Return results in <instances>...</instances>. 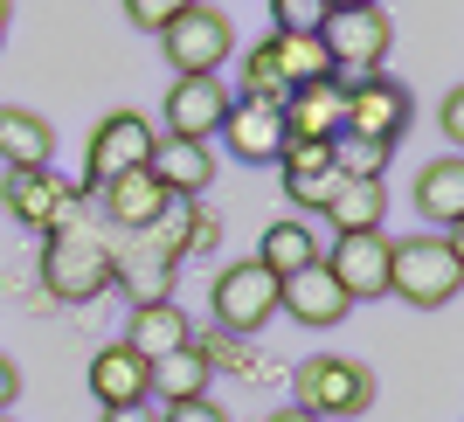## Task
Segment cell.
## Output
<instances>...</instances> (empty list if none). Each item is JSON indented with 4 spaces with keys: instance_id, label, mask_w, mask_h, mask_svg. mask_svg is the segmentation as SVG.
<instances>
[{
    "instance_id": "1",
    "label": "cell",
    "mask_w": 464,
    "mask_h": 422,
    "mask_svg": "<svg viewBox=\"0 0 464 422\" xmlns=\"http://www.w3.org/2000/svg\"><path fill=\"white\" fill-rule=\"evenodd\" d=\"M464 291V250L450 235H402L388 243V298H402L416 312H444Z\"/></svg>"
},
{
    "instance_id": "2",
    "label": "cell",
    "mask_w": 464,
    "mask_h": 422,
    "mask_svg": "<svg viewBox=\"0 0 464 422\" xmlns=\"http://www.w3.org/2000/svg\"><path fill=\"white\" fill-rule=\"evenodd\" d=\"M111 264H118V250L91 222H70V229L42 235V291H49L56 305H91V298H104Z\"/></svg>"
},
{
    "instance_id": "3",
    "label": "cell",
    "mask_w": 464,
    "mask_h": 422,
    "mask_svg": "<svg viewBox=\"0 0 464 422\" xmlns=\"http://www.w3.org/2000/svg\"><path fill=\"white\" fill-rule=\"evenodd\" d=\"M291 408H305V416H368L374 408V374L347 353H312L298 360L291 374Z\"/></svg>"
},
{
    "instance_id": "4",
    "label": "cell",
    "mask_w": 464,
    "mask_h": 422,
    "mask_svg": "<svg viewBox=\"0 0 464 422\" xmlns=\"http://www.w3.org/2000/svg\"><path fill=\"white\" fill-rule=\"evenodd\" d=\"M333 83L347 91V132L353 139H374V146H402L409 118H416V97H409L402 77H382V70H368V77H353V70H333Z\"/></svg>"
},
{
    "instance_id": "5",
    "label": "cell",
    "mask_w": 464,
    "mask_h": 422,
    "mask_svg": "<svg viewBox=\"0 0 464 422\" xmlns=\"http://www.w3.org/2000/svg\"><path fill=\"white\" fill-rule=\"evenodd\" d=\"M0 208L14 215L21 229H70L83 222V187H70L56 167H7V187H0Z\"/></svg>"
},
{
    "instance_id": "6",
    "label": "cell",
    "mask_w": 464,
    "mask_h": 422,
    "mask_svg": "<svg viewBox=\"0 0 464 422\" xmlns=\"http://www.w3.org/2000/svg\"><path fill=\"white\" fill-rule=\"evenodd\" d=\"M160 49L174 62V77H222V62H229V49H236V28H229L222 7L194 0L188 14H174L160 28Z\"/></svg>"
},
{
    "instance_id": "7",
    "label": "cell",
    "mask_w": 464,
    "mask_h": 422,
    "mask_svg": "<svg viewBox=\"0 0 464 422\" xmlns=\"http://www.w3.org/2000/svg\"><path fill=\"white\" fill-rule=\"evenodd\" d=\"M208 312H215V332H229V340H250L277 319V277L264 264H229L215 270V291H208Z\"/></svg>"
},
{
    "instance_id": "8",
    "label": "cell",
    "mask_w": 464,
    "mask_h": 422,
    "mask_svg": "<svg viewBox=\"0 0 464 422\" xmlns=\"http://www.w3.org/2000/svg\"><path fill=\"white\" fill-rule=\"evenodd\" d=\"M153 139L160 132H153V118H146V111H104V118H97V132H91V146H83V180H77V187L97 194L104 180L146 167V159H153Z\"/></svg>"
},
{
    "instance_id": "9",
    "label": "cell",
    "mask_w": 464,
    "mask_h": 422,
    "mask_svg": "<svg viewBox=\"0 0 464 422\" xmlns=\"http://www.w3.org/2000/svg\"><path fill=\"white\" fill-rule=\"evenodd\" d=\"M319 42H326L333 70L368 77V70H382V62H388V49H395V21L382 14V0H374V7H326Z\"/></svg>"
},
{
    "instance_id": "10",
    "label": "cell",
    "mask_w": 464,
    "mask_h": 422,
    "mask_svg": "<svg viewBox=\"0 0 464 422\" xmlns=\"http://www.w3.org/2000/svg\"><path fill=\"white\" fill-rule=\"evenodd\" d=\"M319 264L340 277L353 305L361 298H388V235L382 229H361V235H333V250H319Z\"/></svg>"
},
{
    "instance_id": "11",
    "label": "cell",
    "mask_w": 464,
    "mask_h": 422,
    "mask_svg": "<svg viewBox=\"0 0 464 422\" xmlns=\"http://www.w3.org/2000/svg\"><path fill=\"white\" fill-rule=\"evenodd\" d=\"M277 312L298 319V326H312V332H326V326H340L353 312V298L340 291V277H333L326 264H305V270H291L285 284H277Z\"/></svg>"
},
{
    "instance_id": "12",
    "label": "cell",
    "mask_w": 464,
    "mask_h": 422,
    "mask_svg": "<svg viewBox=\"0 0 464 422\" xmlns=\"http://www.w3.org/2000/svg\"><path fill=\"white\" fill-rule=\"evenodd\" d=\"M97 208H104V222H111V229H125V235H146L160 222V215L174 208V194L160 187L153 173L146 167H132V173H118V180H104V187L91 194Z\"/></svg>"
},
{
    "instance_id": "13",
    "label": "cell",
    "mask_w": 464,
    "mask_h": 422,
    "mask_svg": "<svg viewBox=\"0 0 464 422\" xmlns=\"http://www.w3.org/2000/svg\"><path fill=\"white\" fill-rule=\"evenodd\" d=\"M229 104H236V97H229L222 77H174V91H167V132L208 146V132H222Z\"/></svg>"
},
{
    "instance_id": "14",
    "label": "cell",
    "mask_w": 464,
    "mask_h": 422,
    "mask_svg": "<svg viewBox=\"0 0 464 422\" xmlns=\"http://www.w3.org/2000/svg\"><path fill=\"white\" fill-rule=\"evenodd\" d=\"M222 139L243 167H277L285 153V104H256V97H236L229 118H222Z\"/></svg>"
},
{
    "instance_id": "15",
    "label": "cell",
    "mask_w": 464,
    "mask_h": 422,
    "mask_svg": "<svg viewBox=\"0 0 464 422\" xmlns=\"http://www.w3.org/2000/svg\"><path fill=\"white\" fill-rule=\"evenodd\" d=\"M146 173H153V180L174 194V201H201V194L215 187V153L201 146V139L160 132V139H153V159H146Z\"/></svg>"
},
{
    "instance_id": "16",
    "label": "cell",
    "mask_w": 464,
    "mask_h": 422,
    "mask_svg": "<svg viewBox=\"0 0 464 422\" xmlns=\"http://www.w3.org/2000/svg\"><path fill=\"white\" fill-rule=\"evenodd\" d=\"M91 395H97L104 408L153 402V367H146L132 346L118 340V346H104V353H91Z\"/></svg>"
},
{
    "instance_id": "17",
    "label": "cell",
    "mask_w": 464,
    "mask_h": 422,
    "mask_svg": "<svg viewBox=\"0 0 464 422\" xmlns=\"http://www.w3.org/2000/svg\"><path fill=\"white\" fill-rule=\"evenodd\" d=\"M347 132V91L340 83H298L285 97V139H340Z\"/></svg>"
},
{
    "instance_id": "18",
    "label": "cell",
    "mask_w": 464,
    "mask_h": 422,
    "mask_svg": "<svg viewBox=\"0 0 464 422\" xmlns=\"http://www.w3.org/2000/svg\"><path fill=\"white\" fill-rule=\"evenodd\" d=\"M194 326H188V312L174 305V298H146V305H132V326H125V346H132L139 360L153 367L160 353H174V346H188Z\"/></svg>"
},
{
    "instance_id": "19",
    "label": "cell",
    "mask_w": 464,
    "mask_h": 422,
    "mask_svg": "<svg viewBox=\"0 0 464 422\" xmlns=\"http://www.w3.org/2000/svg\"><path fill=\"white\" fill-rule=\"evenodd\" d=\"M416 208H423V222H437V235H450L464 222V159L458 153L430 159L416 173Z\"/></svg>"
},
{
    "instance_id": "20",
    "label": "cell",
    "mask_w": 464,
    "mask_h": 422,
    "mask_svg": "<svg viewBox=\"0 0 464 422\" xmlns=\"http://www.w3.org/2000/svg\"><path fill=\"white\" fill-rule=\"evenodd\" d=\"M0 159L7 167H56V132L28 104H0Z\"/></svg>"
},
{
    "instance_id": "21",
    "label": "cell",
    "mask_w": 464,
    "mask_h": 422,
    "mask_svg": "<svg viewBox=\"0 0 464 422\" xmlns=\"http://www.w3.org/2000/svg\"><path fill=\"white\" fill-rule=\"evenodd\" d=\"M319 215L333 222V235L382 229V222H388V187H382V180H347V173H340V187H333V201Z\"/></svg>"
},
{
    "instance_id": "22",
    "label": "cell",
    "mask_w": 464,
    "mask_h": 422,
    "mask_svg": "<svg viewBox=\"0 0 464 422\" xmlns=\"http://www.w3.org/2000/svg\"><path fill=\"white\" fill-rule=\"evenodd\" d=\"M208 374H215V353L201 346H174V353H160L153 360V395L160 402H194V395H208Z\"/></svg>"
},
{
    "instance_id": "23",
    "label": "cell",
    "mask_w": 464,
    "mask_h": 422,
    "mask_svg": "<svg viewBox=\"0 0 464 422\" xmlns=\"http://www.w3.org/2000/svg\"><path fill=\"white\" fill-rule=\"evenodd\" d=\"M256 264L271 270L277 284H285L291 270H305V264H319V235L298 222V215H285V222H271V229L256 235Z\"/></svg>"
},
{
    "instance_id": "24",
    "label": "cell",
    "mask_w": 464,
    "mask_h": 422,
    "mask_svg": "<svg viewBox=\"0 0 464 422\" xmlns=\"http://www.w3.org/2000/svg\"><path fill=\"white\" fill-rule=\"evenodd\" d=\"M271 62H277V77L298 91V83H326L333 77V56H326V42L319 35H298V28H271Z\"/></svg>"
},
{
    "instance_id": "25",
    "label": "cell",
    "mask_w": 464,
    "mask_h": 422,
    "mask_svg": "<svg viewBox=\"0 0 464 422\" xmlns=\"http://www.w3.org/2000/svg\"><path fill=\"white\" fill-rule=\"evenodd\" d=\"M388 159H395V146H374V139H353V132L333 139V167L347 173V180H382Z\"/></svg>"
},
{
    "instance_id": "26",
    "label": "cell",
    "mask_w": 464,
    "mask_h": 422,
    "mask_svg": "<svg viewBox=\"0 0 464 422\" xmlns=\"http://www.w3.org/2000/svg\"><path fill=\"white\" fill-rule=\"evenodd\" d=\"M243 97H256V104H285L291 97V83L277 77V62H271V42L243 49Z\"/></svg>"
},
{
    "instance_id": "27",
    "label": "cell",
    "mask_w": 464,
    "mask_h": 422,
    "mask_svg": "<svg viewBox=\"0 0 464 422\" xmlns=\"http://www.w3.org/2000/svg\"><path fill=\"white\" fill-rule=\"evenodd\" d=\"M277 173H333V139H285V153H277Z\"/></svg>"
},
{
    "instance_id": "28",
    "label": "cell",
    "mask_w": 464,
    "mask_h": 422,
    "mask_svg": "<svg viewBox=\"0 0 464 422\" xmlns=\"http://www.w3.org/2000/svg\"><path fill=\"white\" fill-rule=\"evenodd\" d=\"M333 187H340V167H333V173H291V180H285V194H291V208H298V215H319L333 201Z\"/></svg>"
},
{
    "instance_id": "29",
    "label": "cell",
    "mask_w": 464,
    "mask_h": 422,
    "mask_svg": "<svg viewBox=\"0 0 464 422\" xmlns=\"http://www.w3.org/2000/svg\"><path fill=\"white\" fill-rule=\"evenodd\" d=\"M180 222H188V256H208L222 243V215L208 201H180Z\"/></svg>"
},
{
    "instance_id": "30",
    "label": "cell",
    "mask_w": 464,
    "mask_h": 422,
    "mask_svg": "<svg viewBox=\"0 0 464 422\" xmlns=\"http://www.w3.org/2000/svg\"><path fill=\"white\" fill-rule=\"evenodd\" d=\"M188 7H194V0H125V21L146 28V35H160V28H167L174 14H188Z\"/></svg>"
},
{
    "instance_id": "31",
    "label": "cell",
    "mask_w": 464,
    "mask_h": 422,
    "mask_svg": "<svg viewBox=\"0 0 464 422\" xmlns=\"http://www.w3.org/2000/svg\"><path fill=\"white\" fill-rule=\"evenodd\" d=\"M271 21H277V28H298V35H319L326 0H271Z\"/></svg>"
},
{
    "instance_id": "32",
    "label": "cell",
    "mask_w": 464,
    "mask_h": 422,
    "mask_svg": "<svg viewBox=\"0 0 464 422\" xmlns=\"http://www.w3.org/2000/svg\"><path fill=\"white\" fill-rule=\"evenodd\" d=\"M160 422H229V408H215L208 395H194V402H167Z\"/></svg>"
},
{
    "instance_id": "33",
    "label": "cell",
    "mask_w": 464,
    "mask_h": 422,
    "mask_svg": "<svg viewBox=\"0 0 464 422\" xmlns=\"http://www.w3.org/2000/svg\"><path fill=\"white\" fill-rule=\"evenodd\" d=\"M444 139H464V91H444V111H437Z\"/></svg>"
},
{
    "instance_id": "34",
    "label": "cell",
    "mask_w": 464,
    "mask_h": 422,
    "mask_svg": "<svg viewBox=\"0 0 464 422\" xmlns=\"http://www.w3.org/2000/svg\"><path fill=\"white\" fill-rule=\"evenodd\" d=\"M14 395H21V367L7 360V353H0V416L14 408Z\"/></svg>"
},
{
    "instance_id": "35",
    "label": "cell",
    "mask_w": 464,
    "mask_h": 422,
    "mask_svg": "<svg viewBox=\"0 0 464 422\" xmlns=\"http://www.w3.org/2000/svg\"><path fill=\"white\" fill-rule=\"evenodd\" d=\"M97 422H160V408H146V402H132V408H104Z\"/></svg>"
},
{
    "instance_id": "36",
    "label": "cell",
    "mask_w": 464,
    "mask_h": 422,
    "mask_svg": "<svg viewBox=\"0 0 464 422\" xmlns=\"http://www.w3.org/2000/svg\"><path fill=\"white\" fill-rule=\"evenodd\" d=\"M271 422H319V416H305V408H277Z\"/></svg>"
},
{
    "instance_id": "37",
    "label": "cell",
    "mask_w": 464,
    "mask_h": 422,
    "mask_svg": "<svg viewBox=\"0 0 464 422\" xmlns=\"http://www.w3.org/2000/svg\"><path fill=\"white\" fill-rule=\"evenodd\" d=\"M7 14H14V0H0V35H7Z\"/></svg>"
},
{
    "instance_id": "38",
    "label": "cell",
    "mask_w": 464,
    "mask_h": 422,
    "mask_svg": "<svg viewBox=\"0 0 464 422\" xmlns=\"http://www.w3.org/2000/svg\"><path fill=\"white\" fill-rule=\"evenodd\" d=\"M326 7H374V0H326Z\"/></svg>"
},
{
    "instance_id": "39",
    "label": "cell",
    "mask_w": 464,
    "mask_h": 422,
    "mask_svg": "<svg viewBox=\"0 0 464 422\" xmlns=\"http://www.w3.org/2000/svg\"><path fill=\"white\" fill-rule=\"evenodd\" d=\"M0 422H7V416H0Z\"/></svg>"
},
{
    "instance_id": "40",
    "label": "cell",
    "mask_w": 464,
    "mask_h": 422,
    "mask_svg": "<svg viewBox=\"0 0 464 422\" xmlns=\"http://www.w3.org/2000/svg\"><path fill=\"white\" fill-rule=\"evenodd\" d=\"M0 42H7V35H0Z\"/></svg>"
}]
</instances>
